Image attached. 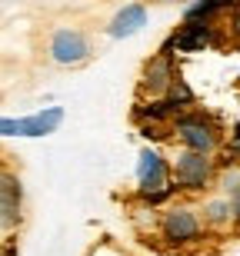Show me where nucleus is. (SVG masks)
<instances>
[{"label": "nucleus", "mask_w": 240, "mask_h": 256, "mask_svg": "<svg viewBox=\"0 0 240 256\" xmlns=\"http://www.w3.org/2000/svg\"><path fill=\"white\" fill-rule=\"evenodd\" d=\"M207 223L200 216V206H193L187 200H173L170 206L160 210V220H157V240H160L167 250H177V253H190L207 240Z\"/></svg>", "instance_id": "nucleus-1"}, {"label": "nucleus", "mask_w": 240, "mask_h": 256, "mask_svg": "<svg viewBox=\"0 0 240 256\" xmlns=\"http://www.w3.org/2000/svg\"><path fill=\"white\" fill-rule=\"evenodd\" d=\"M170 173L180 196H203L213 190L217 183V156L213 153H197L187 146H173L170 150Z\"/></svg>", "instance_id": "nucleus-2"}, {"label": "nucleus", "mask_w": 240, "mask_h": 256, "mask_svg": "<svg viewBox=\"0 0 240 256\" xmlns=\"http://www.w3.org/2000/svg\"><path fill=\"white\" fill-rule=\"evenodd\" d=\"M170 133L177 146H187V150H197V153H213L217 156L227 146L223 143V124L213 114L197 110V106H190L187 114L177 116L170 124Z\"/></svg>", "instance_id": "nucleus-3"}, {"label": "nucleus", "mask_w": 240, "mask_h": 256, "mask_svg": "<svg viewBox=\"0 0 240 256\" xmlns=\"http://www.w3.org/2000/svg\"><path fill=\"white\" fill-rule=\"evenodd\" d=\"M94 57V44L80 27H54L47 37V60L57 66H84Z\"/></svg>", "instance_id": "nucleus-4"}, {"label": "nucleus", "mask_w": 240, "mask_h": 256, "mask_svg": "<svg viewBox=\"0 0 240 256\" xmlns=\"http://www.w3.org/2000/svg\"><path fill=\"white\" fill-rule=\"evenodd\" d=\"M134 173H137V190H134V196H140V193H157V190H163V186H170V183H173L170 156H167V153H160L154 143L140 146Z\"/></svg>", "instance_id": "nucleus-5"}, {"label": "nucleus", "mask_w": 240, "mask_h": 256, "mask_svg": "<svg viewBox=\"0 0 240 256\" xmlns=\"http://www.w3.org/2000/svg\"><path fill=\"white\" fill-rule=\"evenodd\" d=\"M177 80H180V70H177L173 54H160V50H157L154 57L144 64V70H140L137 96H144V100H150V96H167V90H170Z\"/></svg>", "instance_id": "nucleus-6"}, {"label": "nucleus", "mask_w": 240, "mask_h": 256, "mask_svg": "<svg viewBox=\"0 0 240 256\" xmlns=\"http://www.w3.org/2000/svg\"><path fill=\"white\" fill-rule=\"evenodd\" d=\"M177 54H197L207 47H220L223 34L213 20H180V27L170 34Z\"/></svg>", "instance_id": "nucleus-7"}, {"label": "nucleus", "mask_w": 240, "mask_h": 256, "mask_svg": "<svg viewBox=\"0 0 240 256\" xmlns=\"http://www.w3.org/2000/svg\"><path fill=\"white\" fill-rule=\"evenodd\" d=\"M20 206H24V183L14 170L0 166V236H10L24 223Z\"/></svg>", "instance_id": "nucleus-8"}, {"label": "nucleus", "mask_w": 240, "mask_h": 256, "mask_svg": "<svg viewBox=\"0 0 240 256\" xmlns=\"http://www.w3.org/2000/svg\"><path fill=\"white\" fill-rule=\"evenodd\" d=\"M60 124H64V106H44V110H34L27 116H14V136L40 140V136L57 133Z\"/></svg>", "instance_id": "nucleus-9"}, {"label": "nucleus", "mask_w": 240, "mask_h": 256, "mask_svg": "<svg viewBox=\"0 0 240 256\" xmlns=\"http://www.w3.org/2000/svg\"><path fill=\"white\" fill-rule=\"evenodd\" d=\"M147 24H150V10H147V4L144 0H130V4H124V7L110 17V24H107V37L110 40L137 37Z\"/></svg>", "instance_id": "nucleus-10"}, {"label": "nucleus", "mask_w": 240, "mask_h": 256, "mask_svg": "<svg viewBox=\"0 0 240 256\" xmlns=\"http://www.w3.org/2000/svg\"><path fill=\"white\" fill-rule=\"evenodd\" d=\"M180 114H187V110L170 104L167 96H150V100L137 96V104L130 106V120H134V124H167L170 126Z\"/></svg>", "instance_id": "nucleus-11"}, {"label": "nucleus", "mask_w": 240, "mask_h": 256, "mask_svg": "<svg viewBox=\"0 0 240 256\" xmlns=\"http://www.w3.org/2000/svg\"><path fill=\"white\" fill-rule=\"evenodd\" d=\"M200 216L207 223L210 233H227V230H237V220H233V200L223 196V193L213 190V196H203L200 203Z\"/></svg>", "instance_id": "nucleus-12"}, {"label": "nucleus", "mask_w": 240, "mask_h": 256, "mask_svg": "<svg viewBox=\"0 0 240 256\" xmlns=\"http://www.w3.org/2000/svg\"><path fill=\"white\" fill-rule=\"evenodd\" d=\"M223 10H233V0H190L183 7L180 20H213Z\"/></svg>", "instance_id": "nucleus-13"}, {"label": "nucleus", "mask_w": 240, "mask_h": 256, "mask_svg": "<svg viewBox=\"0 0 240 256\" xmlns=\"http://www.w3.org/2000/svg\"><path fill=\"white\" fill-rule=\"evenodd\" d=\"M213 190L223 193V196H237L240 193V163H230V166H223L220 173H217V183H213Z\"/></svg>", "instance_id": "nucleus-14"}, {"label": "nucleus", "mask_w": 240, "mask_h": 256, "mask_svg": "<svg viewBox=\"0 0 240 256\" xmlns=\"http://www.w3.org/2000/svg\"><path fill=\"white\" fill-rule=\"evenodd\" d=\"M167 100H170V104H177L180 110H190V106H197V94H193V86L187 84L183 76L170 86V90H167Z\"/></svg>", "instance_id": "nucleus-15"}, {"label": "nucleus", "mask_w": 240, "mask_h": 256, "mask_svg": "<svg viewBox=\"0 0 240 256\" xmlns=\"http://www.w3.org/2000/svg\"><path fill=\"white\" fill-rule=\"evenodd\" d=\"M137 133L144 136L147 143H173V133H170V126L167 124H137Z\"/></svg>", "instance_id": "nucleus-16"}, {"label": "nucleus", "mask_w": 240, "mask_h": 256, "mask_svg": "<svg viewBox=\"0 0 240 256\" xmlns=\"http://www.w3.org/2000/svg\"><path fill=\"white\" fill-rule=\"evenodd\" d=\"M227 34H230V40L240 47V7L230 10V27H227Z\"/></svg>", "instance_id": "nucleus-17"}, {"label": "nucleus", "mask_w": 240, "mask_h": 256, "mask_svg": "<svg viewBox=\"0 0 240 256\" xmlns=\"http://www.w3.org/2000/svg\"><path fill=\"white\" fill-rule=\"evenodd\" d=\"M233 220H237V230H240V193L233 196Z\"/></svg>", "instance_id": "nucleus-18"}]
</instances>
